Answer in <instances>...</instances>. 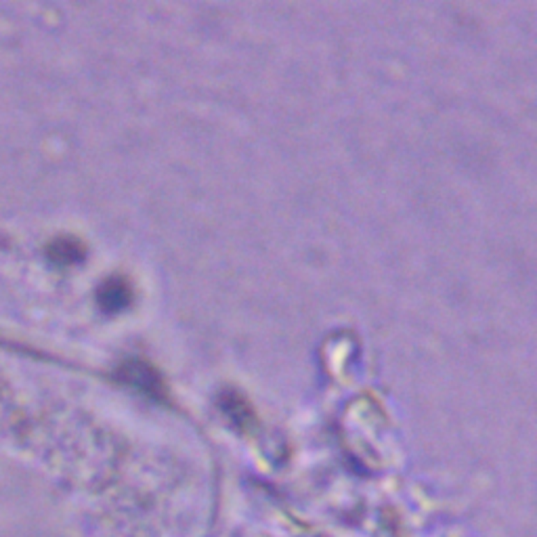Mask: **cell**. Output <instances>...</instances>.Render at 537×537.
I'll return each mask as SVG.
<instances>
[{
	"instance_id": "obj_1",
	"label": "cell",
	"mask_w": 537,
	"mask_h": 537,
	"mask_svg": "<svg viewBox=\"0 0 537 537\" xmlns=\"http://www.w3.org/2000/svg\"><path fill=\"white\" fill-rule=\"evenodd\" d=\"M130 288L124 284V282H112V284H107V288H105V294H103V303L105 305H109L112 309H122V307H126L128 303H130Z\"/></svg>"
}]
</instances>
